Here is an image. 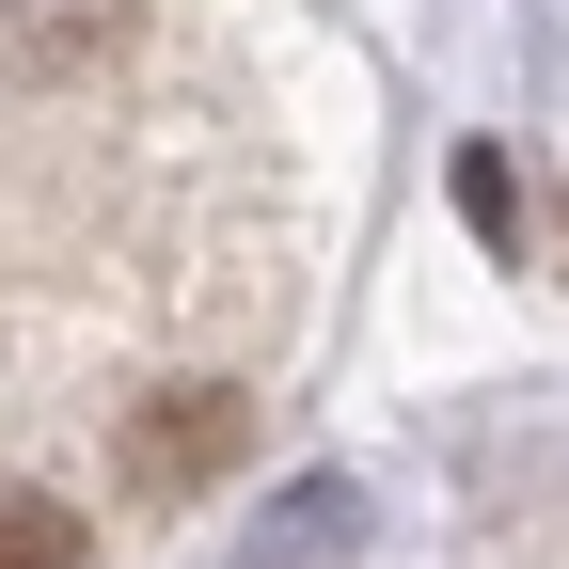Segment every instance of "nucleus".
Wrapping results in <instances>:
<instances>
[{
	"label": "nucleus",
	"instance_id": "f257e3e1",
	"mask_svg": "<svg viewBox=\"0 0 569 569\" xmlns=\"http://www.w3.org/2000/svg\"><path fill=\"white\" fill-rule=\"evenodd\" d=\"M238 443H253V396L174 380V396L127 411V490H206V475H238Z\"/></svg>",
	"mask_w": 569,
	"mask_h": 569
},
{
	"label": "nucleus",
	"instance_id": "f03ea898",
	"mask_svg": "<svg viewBox=\"0 0 569 569\" xmlns=\"http://www.w3.org/2000/svg\"><path fill=\"white\" fill-rule=\"evenodd\" d=\"M0 569H80V522L48 490H0Z\"/></svg>",
	"mask_w": 569,
	"mask_h": 569
}]
</instances>
